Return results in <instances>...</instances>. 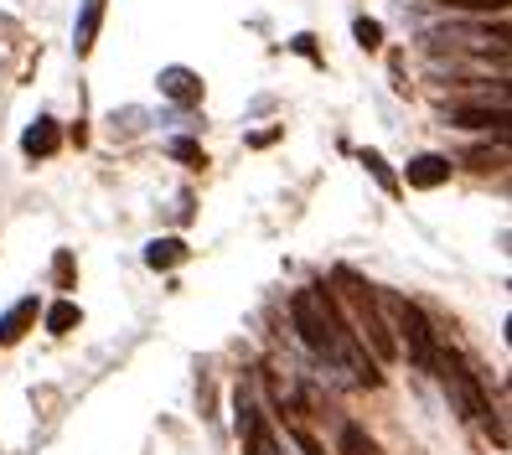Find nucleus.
<instances>
[{"label": "nucleus", "instance_id": "nucleus-1", "mask_svg": "<svg viewBox=\"0 0 512 455\" xmlns=\"http://www.w3.org/2000/svg\"><path fill=\"white\" fill-rule=\"evenodd\" d=\"M290 321H295V331H300V342H306L321 362H331L337 373H352V383H368V388L383 383L378 362L368 357L363 342L352 337V326H347L342 306L331 300V290H321V285L295 290V295H290Z\"/></svg>", "mask_w": 512, "mask_h": 455}, {"label": "nucleus", "instance_id": "nucleus-2", "mask_svg": "<svg viewBox=\"0 0 512 455\" xmlns=\"http://www.w3.org/2000/svg\"><path fill=\"white\" fill-rule=\"evenodd\" d=\"M337 285H342V316L352 326V337L373 352V362H394L399 342H394V331H388V316L378 306V290L363 275H352V269H337Z\"/></svg>", "mask_w": 512, "mask_h": 455}, {"label": "nucleus", "instance_id": "nucleus-3", "mask_svg": "<svg viewBox=\"0 0 512 455\" xmlns=\"http://www.w3.org/2000/svg\"><path fill=\"white\" fill-rule=\"evenodd\" d=\"M378 306H383V316H388L394 342L409 352V368H414V373H435V347H440V337L430 331V316L419 311L409 295H394V290H378Z\"/></svg>", "mask_w": 512, "mask_h": 455}, {"label": "nucleus", "instance_id": "nucleus-4", "mask_svg": "<svg viewBox=\"0 0 512 455\" xmlns=\"http://www.w3.org/2000/svg\"><path fill=\"white\" fill-rule=\"evenodd\" d=\"M435 373H440V383H445V393H450V404H456L466 419H481V424L497 435V445H502L507 430H502V419L492 414L487 393H481V383H476V373H471V362H466L456 347H435Z\"/></svg>", "mask_w": 512, "mask_h": 455}, {"label": "nucleus", "instance_id": "nucleus-5", "mask_svg": "<svg viewBox=\"0 0 512 455\" xmlns=\"http://www.w3.org/2000/svg\"><path fill=\"white\" fill-rule=\"evenodd\" d=\"M233 414H238V445H244V455H285V450H280V440H275V430H269L264 409L249 399L244 388H238Z\"/></svg>", "mask_w": 512, "mask_h": 455}, {"label": "nucleus", "instance_id": "nucleus-6", "mask_svg": "<svg viewBox=\"0 0 512 455\" xmlns=\"http://www.w3.org/2000/svg\"><path fill=\"white\" fill-rule=\"evenodd\" d=\"M37 295H26V300H16V306L6 311V316H0V347H16L21 337H26V331H32L37 326Z\"/></svg>", "mask_w": 512, "mask_h": 455}, {"label": "nucleus", "instance_id": "nucleus-7", "mask_svg": "<svg viewBox=\"0 0 512 455\" xmlns=\"http://www.w3.org/2000/svg\"><path fill=\"white\" fill-rule=\"evenodd\" d=\"M450 181V156H414L409 161V187H419V192H435V187H445Z\"/></svg>", "mask_w": 512, "mask_h": 455}, {"label": "nucleus", "instance_id": "nucleus-8", "mask_svg": "<svg viewBox=\"0 0 512 455\" xmlns=\"http://www.w3.org/2000/svg\"><path fill=\"white\" fill-rule=\"evenodd\" d=\"M450 119H456L461 130H497V135H507V104H497V109H487V104H481V109L461 104Z\"/></svg>", "mask_w": 512, "mask_h": 455}, {"label": "nucleus", "instance_id": "nucleus-9", "mask_svg": "<svg viewBox=\"0 0 512 455\" xmlns=\"http://www.w3.org/2000/svg\"><path fill=\"white\" fill-rule=\"evenodd\" d=\"M161 94L176 99V104H197L202 99V78L192 68H166L161 73Z\"/></svg>", "mask_w": 512, "mask_h": 455}, {"label": "nucleus", "instance_id": "nucleus-10", "mask_svg": "<svg viewBox=\"0 0 512 455\" xmlns=\"http://www.w3.org/2000/svg\"><path fill=\"white\" fill-rule=\"evenodd\" d=\"M99 21H104V0H83V16H78V32H73L78 57L94 52V42H99Z\"/></svg>", "mask_w": 512, "mask_h": 455}, {"label": "nucleus", "instance_id": "nucleus-11", "mask_svg": "<svg viewBox=\"0 0 512 455\" xmlns=\"http://www.w3.org/2000/svg\"><path fill=\"white\" fill-rule=\"evenodd\" d=\"M57 140H63V135H57V119H37V125L21 135V150H26V156H52Z\"/></svg>", "mask_w": 512, "mask_h": 455}, {"label": "nucleus", "instance_id": "nucleus-12", "mask_svg": "<svg viewBox=\"0 0 512 455\" xmlns=\"http://www.w3.org/2000/svg\"><path fill=\"white\" fill-rule=\"evenodd\" d=\"M182 259H187L182 238H156V244L145 249V264H150V269H171V264H182Z\"/></svg>", "mask_w": 512, "mask_h": 455}, {"label": "nucleus", "instance_id": "nucleus-13", "mask_svg": "<svg viewBox=\"0 0 512 455\" xmlns=\"http://www.w3.org/2000/svg\"><path fill=\"white\" fill-rule=\"evenodd\" d=\"M337 445H342V455H383V445L363 430V424H342V440Z\"/></svg>", "mask_w": 512, "mask_h": 455}, {"label": "nucleus", "instance_id": "nucleus-14", "mask_svg": "<svg viewBox=\"0 0 512 455\" xmlns=\"http://www.w3.org/2000/svg\"><path fill=\"white\" fill-rule=\"evenodd\" d=\"M73 326H78V306H73V300H57V306L47 311V331H52V337H68Z\"/></svg>", "mask_w": 512, "mask_h": 455}, {"label": "nucleus", "instance_id": "nucleus-15", "mask_svg": "<svg viewBox=\"0 0 512 455\" xmlns=\"http://www.w3.org/2000/svg\"><path fill=\"white\" fill-rule=\"evenodd\" d=\"M450 11H476V16H507V0H435Z\"/></svg>", "mask_w": 512, "mask_h": 455}, {"label": "nucleus", "instance_id": "nucleus-16", "mask_svg": "<svg viewBox=\"0 0 512 455\" xmlns=\"http://www.w3.org/2000/svg\"><path fill=\"white\" fill-rule=\"evenodd\" d=\"M363 166H368V171L378 176V187H383V192H399V176L388 171V161L378 156V150H363Z\"/></svg>", "mask_w": 512, "mask_h": 455}, {"label": "nucleus", "instance_id": "nucleus-17", "mask_svg": "<svg viewBox=\"0 0 512 455\" xmlns=\"http://www.w3.org/2000/svg\"><path fill=\"white\" fill-rule=\"evenodd\" d=\"M476 171H492V166H507V150H471L466 156Z\"/></svg>", "mask_w": 512, "mask_h": 455}, {"label": "nucleus", "instance_id": "nucleus-18", "mask_svg": "<svg viewBox=\"0 0 512 455\" xmlns=\"http://www.w3.org/2000/svg\"><path fill=\"white\" fill-rule=\"evenodd\" d=\"M352 32H357V42H363L368 52H373V47H383V26H378V21H357Z\"/></svg>", "mask_w": 512, "mask_h": 455}, {"label": "nucleus", "instance_id": "nucleus-19", "mask_svg": "<svg viewBox=\"0 0 512 455\" xmlns=\"http://www.w3.org/2000/svg\"><path fill=\"white\" fill-rule=\"evenodd\" d=\"M171 156H176V161H192V166H207L202 145H192V140H171Z\"/></svg>", "mask_w": 512, "mask_h": 455}, {"label": "nucleus", "instance_id": "nucleus-20", "mask_svg": "<svg viewBox=\"0 0 512 455\" xmlns=\"http://www.w3.org/2000/svg\"><path fill=\"white\" fill-rule=\"evenodd\" d=\"M57 285H63V290H73V254H68V249L57 254Z\"/></svg>", "mask_w": 512, "mask_h": 455}]
</instances>
